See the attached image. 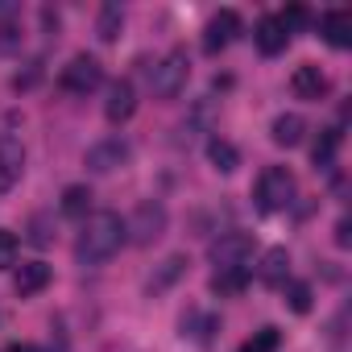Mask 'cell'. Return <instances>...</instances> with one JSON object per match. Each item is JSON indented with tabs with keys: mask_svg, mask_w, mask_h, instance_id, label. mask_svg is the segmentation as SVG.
I'll return each mask as SVG.
<instances>
[{
	"mask_svg": "<svg viewBox=\"0 0 352 352\" xmlns=\"http://www.w3.org/2000/svg\"><path fill=\"white\" fill-rule=\"evenodd\" d=\"M348 241H352V236H348V220H340V224H336V245L348 249Z\"/></svg>",
	"mask_w": 352,
	"mask_h": 352,
	"instance_id": "f1b7e54d",
	"label": "cell"
},
{
	"mask_svg": "<svg viewBox=\"0 0 352 352\" xmlns=\"http://www.w3.org/2000/svg\"><path fill=\"white\" fill-rule=\"evenodd\" d=\"M133 112H137V91H133V83H129V79H116V83L108 87L104 116H108V124H124Z\"/></svg>",
	"mask_w": 352,
	"mask_h": 352,
	"instance_id": "8fae6325",
	"label": "cell"
},
{
	"mask_svg": "<svg viewBox=\"0 0 352 352\" xmlns=\"http://www.w3.org/2000/svg\"><path fill=\"white\" fill-rule=\"evenodd\" d=\"M50 278H54V270H50L46 261H25V265L17 270L13 286H17V294H21V298H30V294L46 290V286H50Z\"/></svg>",
	"mask_w": 352,
	"mask_h": 352,
	"instance_id": "2e32d148",
	"label": "cell"
},
{
	"mask_svg": "<svg viewBox=\"0 0 352 352\" xmlns=\"http://www.w3.org/2000/svg\"><path fill=\"white\" fill-rule=\"evenodd\" d=\"M249 286V270H216L212 274V290L216 294H241Z\"/></svg>",
	"mask_w": 352,
	"mask_h": 352,
	"instance_id": "44dd1931",
	"label": "cell"
},
{
	"mask_svg": "<svg viewBox=\"0 0 352 352\" xmlns=\"http://www.w3.org/2000/svg\"><path fill=\"white\" fill-rule=\"evenodd\" d=\"M311 298H315V294H311L307 282H286V307H290L294 315H307V311H311Z\"/></svg>",
	"mask_w": 352,
	"mask_h": 352,
	"instance_id": "d4e9b609",
	"label": "cell"
},
{
	"mask_svg": "<svg viewBox=\"0 0 352 352\" xmlns=\"http://www.w3.org/2000/svg\"><path fill=\"white\" fill-rule=\"evenodd\" d=\"M25 174V145L17 137H0V195H9Z\"/></svg>",
	"mask_w": 352,
	"mask_h": 352,
	"instance_id": "9c48e42d",
	"label": "cell"
},
{
	"mask_svg": "<svg viewBox=\"0 0 352 352\" xmlns=\"http://www.w3.org/2000/svg\"><path fill=\"white\" fill-rule=\"evenodd\" d=\"M17 253H21V241H17V232L0 228V270H13V265H17Z\"/></svg>",
	"mask_w": 352,
	"mask_h": 352,
	"instance_id": "484cf974",
	"label": "cell"
},
{
	"mask_svg": "<svg viewBox=\"0 0 352 352\" xmlns=\"http://www.w3.org/2000/svg\"><path fill=\"white\" fill-rule=\"evenodd\" d=\"M91 187H83V183H71L67 191H63V199H58V208H63V216L67 220H87L91 216Z\"/></svg>",
	"mask_w": 352,
	"mask_h": 352,
	"instance_id": "ac0fdd59",
	"label": "cell"
},
{
	"mask_svg": "<svg viewBox=\"0 0 352 352\" xmlns=\"http://www.w3.org/2000/svg\"><path fill=\"white\" fill-rule=\"evenodd\" d=\"M187 79H191V58L187 50H170L162 63H153L149 71V87L157 100H179L187 91Z\"/></svg>",
	"mask_w": 352,
	"mask_h": 352,
	"instance_id": "7a4b0ae2",
	"label": "cell"
},
{
	"mask_svg": "<svg viewBox=\"0 0 352 352\" xmlns=\"http://www.w3.org/2000/svg\"><path fill=\"white\" fill-rule=\"evenodd\" d=\"M120 30H124V9L116 5V0H108V5L100 9V17H96V38L112 46L120 38Z\"/></svg>",
	"mask_w": 352,
	"mask_h": 352,
	"instance_id": "d6986e66",
	"label": "cell"
},
{
	"mask_svg": "<svg viewBox=\"0 0 352 352\" xmlns=\"http://www.w3.org/2000/svg\"><path fill=\"white\" fill-rule=\"evenodd\" d=\"M129 157H133V145H129L124 137H104V141H96V145L87 149L83 166H87L91 174H116V170L129 166Z\"/></svg>",
	"mask_w": 352,
	"mask_h": 352,
	"instance_id": "8992f818",
	"label": "cell"
},
{
	"mask_svg": "<svg viewBox=\"0 0 352 352\" xmlns=\"http://www.w3.org/2000/svg\"><path fill=\"white\" fill-rule=\"evenodd\" d=\"M58 83H63V91H71V96H91V91L104 83V67H100V58H91V54H75V58L63 67Z\"/></svg>",
	"mask_w": 352,
	"mask_h": 352,
	"instance_id": "5b68a950",
	"label": "cell"
},
{
	"mask_svg": "<svg viewBox=\"0 0 352 352\" xmlns=\"http://www.w3.org/2000/svg\"><path fill=\"white\" fill-rule=\"evenodd\" d=\"M290 204H294V174L286 166H265L261 179H257V208L265 216H274Z\"/></svg>",
	"mask_w": 352,
	"mask_h": 352,
	"instance_id": "277c9868",
	"label": "cell"
},
{
	"mask_svg": "<svg viewBox=\"0 0 352 352\" xmlns=\"http://www.w3.org/2000/svg\"><path fill=\"white\" fill-rule=\"evenodd\" d=\"M302 133H307V120H302L298 112H282V116L274 120V129H270L274 145H282V149H294V145L302 141Z\"/></svg>",
	"mask_w": 352,
	"mask_h": 352,
	"instance_id": "e0dca14e",
	"label": "cell"
},
{
	"mask_svg": "<svg viewBox=\"0 0 352 352\" xmlns=\"http://www.w3.org/2000/svg\"><path fill=\"white\" fill-rule=\"evenodd\" d=\"M21 42V34H17V25L13 21H0V50H13Z\"/></svg>",
	"mask_w": 352,
	"mask_h": 352,
	"instance_id": "83f0119b",
	"label": "cell"
},
{
	"mask_svg": "<svg viewBox=\"0 0 352 352\" xmlns=\"http://www.w3.org/2000/svg\"><path fill=\"white\" fill-rule=\"evenodd\" d=\"M286 274H290V253H286L282 245L265 249V253H261V265H257V278H261L265 286H286Z\"/></svg>",
	"mask_w": 352,
	"mask_h": 352,
	"instance_id": "9a60e30c",
	"label": "cell"
},
{
	"mask_svg": "<svg viewBox=\"0 0 352 352\" xmlns=\"http://www.w3.org/2000/svg\"><path fill=\"white\" fill-rule=\"evenodd\" d=\"M236 38H241V13H236V9H220V13L208 21V30H204V50H208V54H220V50H228Z\"/></svg>",
	"mask_w": 352,
	"mask_h": 352,
	"instance_id": "ba28073f",
	"label": "cell"
},
{
	"mask_svg": "<svg viewBox=\"0 0 352 352\" xmlns=\"http://www.w3.org/2000/svg\"><path fill=\"white\" fill-rule=\"evenodd\" d=\"M208 162H212L220 174H232V170L241 166V153H236V145H232V141L212 137V141H208Z\"/></svg>",
	"mask_w": 352,
	"mask_h": 352,
	"instance_id": "ffe728a7",
	"label": "cell"
},
{
	"mask_svg": "<svg viewBox=\"0 0 352 352\" xmlns=\"http://www.w3.org/2000/svg\"><path fill=\"white\" fill-rule=\"evenodd\" d=\"M212 331H216V315H204V311L183 315V336H191V340L208 344V340H212Z\"/></svg>",
	"mask_w": 352,
	"mask_h": 352,
	"instance_id": "7402d4cb",
	"label": "cell"
},
{
	"mask_svg": "<svg viewBox=\"0 0 352 352\" xmlns=\"http://www.w3.org/2000/svg\"><path fill=\"white\" fill-rule=\"evenodd\" d=\"M166 224H170L166 208H162L157 199H141V204L133 208V216L124 220V241H133V245H141V249H145V245L162 241Z\"/></svg>",
	"mask_w": 352,
	"mask_h": 352,
	"instance_id": "3957f363",
	"label": "cell"
},
{
	"mask_svg": "<svg viewBox=\"0 0 352 352\" xmlns=\"http://www.w3.org/2000/svg\"><path fill=\"white\" fill-rule=\"evenodd\" d=\"M249 257H253V236L249 232H224L220 241H212V265L216 270H245Z\"/></svg>",
	"mask_w": 352,
	"mask_h": 352,
	"instance_id": "52a82bcc",
	"label": "cell"
},
{
	"mask_svg": "<svg viewBox=\"0 0 352 352\" xmlns=\"http://www.w3.org/2000/svg\"><path fill=\"white\" fill-rule=\"evenodd\" d=\"M253 42H257V50H261L265 58H278V54L286 50L290 34L282 30V21H278V17H261V21H257V34H253Z\"/></svg>",
	"mask_w": 352,
	"mask_h": 352,
	"instance_id": "4fadbf2b",
	"label": "cell"
},
{
	"mask_svg": "<svg viewBox=\"0 0 352 352\" xmlns=\"http://www.w3.org/2000/svg\"><path fill=\"white\" fill-rule=\"evenodd\" d=\"M336 149H340V129H323V137H319L315 149H311V162H315V166H331Z\"/></svg>",
	"mask_w": 352,
	"mask_h": 352,
	"instance_id": "cb8c5ba5",
	"label": "cell"
},
{
	"mask_svg": "<svg viewBox=\"0 0 352 352\" xmlns=\"http://www.w3.org/2000/svg\"><path fill=\"white\" fill-rule=\"evenodd\" d=\"M282 348V331L278 327H261V331H253V340H245L236 352H278Z\"/></svg>",
	"mask_w": 352,
	"mask_h": 352,
	"instance_id": "603a6c76",
	"label": "cell"
},
{
	"mask_svg": "<svg viewBox=\"0 0 352 352\" xmlns=\"http://www.w3.org/2000/svg\"><path fill=\"white\" fill-rule=\"evenodd\" d=\"M187 253H170V257H162L157 265H153V274H149V282H145V294L149 298H157V294H166L179 278H187Z\"/></svg>",
	"mask_w": 352,
	"mask_h": 352,
	"instance_id": "30bf717a",
	"label": "cell"
},
{
	"mask_svg": "<svg viewBox=\"0 0 352 352\" xmlns=\"http://www.w3.org/2000/svg\"><path fill=\"white\" fill-rule=\"evenodd\" d=\"M290 87H294L298 100H323V96H327V75H323L315 63H302V67H294Z\"/></svg>",
	"mask_w": 352,
	"mask_h": 352,
	"instance_id": "7c38bea8",
	"label": "cell"
},
{
	"mask_svg": "<svg viewBox=\"0 0 352 352\" xmlns=\"http://www.w3.org/2000/svg\"><path fill=\"white\" fill-rule=\"evenodd\" d=\"M278 21H282V30L290 34V30H298V25H307V9H298V5H294V9H286V13H282Z\"/></svg>",
	"mask_w": 352,
	"mask_h": 352,
	"instance_id": "4316f807",
	"label": "cell"
},
{
	"mask_svg": "<svg viewBox=\"0 0 352 352\" xmlns=\"http://www.w3.org/2000/svg\"><path fill=\"white\" fill-rule=\"evenodd\" d=\"M124 245V220L116 212H91L75 236V261L79 265H104Z\"/></svg>",
	"mask_w": 352,
	"mask_h": 352,
	"instance_id": "6da1fadb",
	"label": "cell"
},
{
	"mask_svg": "<svg viewBox=\"0 0 352 352\" xmlns=\"http://www.w3.org/2000/svg\"><path fill=\"white\" fill-rule=\"evenodd\" d=\"M319 34H323V42H327V46L344 50V46L352 42V13H344V9H331V13H323V21H319Z\"/></svg>",
	"mask_w": 352,
	"mask_h": 352,
	"instance_id": "5bb4252c",
	"label": "cell"
}]
</instances>
